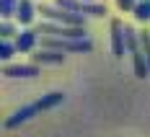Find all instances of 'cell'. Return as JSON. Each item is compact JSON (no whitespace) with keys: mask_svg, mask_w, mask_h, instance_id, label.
<instances>
[{"mask_svg":"<svg viewBox=\"0 0 150 137\" xmlns=\"http://www.w3.org/2000/svg\"><path fill=\"white\" fill-rule=\"evenodd\" d=\"M86 3H91V0H86Z\"/></svg>","mask_w":150,"mask_h":137,"instance_id":"cell-19","label":"cell"},{"mask_svg":"<svg viewBox=\"0 0 150 137\" xmlns=\"http://www.w3.org/2000/svg\"><path fill=\"white\" fill-rule=\"evenodd\" d=\"M18 49V47H13V44H8V42H3L0 44V60H11L13 57V52Z\"/></svg>","mask_w":150,"mask_h":137,"instance_id":"cell-15","label":"cell"},{"mask_svg":"<svg viewBox=\"0 0 150 137\" xmlns=\"http://www.w3.org/2000/svg\"><path fill=\"white\" fill-rule=\"evenodd\" d=\"M16 18H18L23 26H29L31 21H34V5H31L29 0H18V8H16Z\"/></svg>","mask_w":150,"mask_h":137,"instance_id":"cell-8","label":"cell"},{"mask_svg":"<svg viewBox=\"0 0 150 137\" xmlns=\"http://www.w3.org/2000/svg\"><path fill=\"white\" fill-rule=\"evenodd\" d=\"M117 5H119L122 11H135L137 3H135V0H117Z\"/></svg>","mask_w":150,"mask_h":137,"instance_id":"cell-17","label":"cell"},{"mask_svg":"<svg viewBox=\"0 0 150 137\" xmlns=\"http://www.w3.org/2000/svg\"><path fill=\"white\" fill-rule=\"evenodd\" d=\"M16 8H18L16 0H3V3H0V13H3V18H11V16L16 13Z\"/></svg>","mask_w":150,"mask_h":137,"instance_id":"cell-13","label":"cell"},{"mask_svg":"<svg viewBox=\"0 0 150 137\" xmlns=\"http://www.w3.org/2000/svg\"><path fill=\"white\" fill-rule=\"evenodd\" d=\"M39 31H44V34H54V36H62V39H83L86 36V29H80V26H73V29H67V26H52V23H42Z\"/></svg>","mask_w":150,"mask_h":137,"instance_id":"cell-2","label":"cell"},{"mask_svg":"<svg viewBox=\"0 0 150 137\" xmlns=\"http://www.w3.org/2000/svg\"><path fill=\"white\" fill-rule=\"evenodd\" d=\"M140 44H142L145 60H148V65H150V31H142V34H140Z\"/></svg>","mask_w":150,"mask_h":137,"instance_id":"cell-14","label":"cell"},{"mask_svg":"<svg viewBox=\"0 0 150 137\" xmlns=\"http://www.w3.org/2000/svg\"><path fill=\"white\" fill-rule=\"evenodd\" d=\"M3 75H8V78H36L39 75V67L36 65H8L3 70Z\"/></svg>","mask_w":150,"mask_h":137,"instance_id":"cell-5","label":"cell"},{"mask_svg":"<svg viewBox=\"0 0 150 137\" xmlns=\"http://www.w3.org/2000/svg\"><path fill=\"white\" fill-rule=\"evenodd\" d=\"M34 44H36V31H21L18 34V39H16V47H18V52H31L34 49Z\"/></svg>","mask_w":150,"mask_h":137,"instance_id":"cell-7","label":"cell"},{"mask_svg":"<svg viewBox=\"0 0 150 137\" xmlns=\"http://www.w3.org/2000/svg\"><path fill=\"white\" fill-rule=\"evenodd\" d=\"M34 60H36V62H49V65H57V62L65 60V54H60L57 49H52V52H39V54H34Z\"/></svg>","mask_w":150,"mask_h":137,"instance_id":"cell-10","label":"cell"},{"mask_svg":"<svg viewBox=\"0 0 150 137\" xmlns=\"http://www.w3.org/2000/svg\"><path fill=\"white\" fill-rule=\"evenodd\" d=\"M62 93H47L44 98H39L36 101V106H39V111H44V109H52V106H57V104H62Z\"/></svg>","mask_w":150,"mask_h":137,"instance_id":"cell-9","label":"cell"},{"mask_svg":"<svg viewBox=\"0 0 150 137\" xmlns=\"http://www.w3.org/2000/svg\"><path fill=\"white\" fill-rule=\"evenodd\" d=\"M36 111H39V106H36V104H34V106H23V109H18L13 117L5 122V127H16V124H21V122H29V119L36 114Z\"/></svg>","mask_w":150,"mask_h":137,"instance_id":"cell-6","label":"cell"},{"mask_svg":"<svg viewBox=\"0 0 150 137\" xmlns=\"http://www.w3.org/2000/svg\"><path fill=\"white\" fill-rule=\"evenodd\" d=\"M42 13H44L47 18H52V21H65V23H73V26H80V23H83V18H80V16H75L73 11H60V8L42 5Z\"/></svg>","mask_w":150,"mask_h":137,"instance_id":"cell-4","label":"cell"},{"mask_svg":"<svg viewBox=\"0 0 150 137\" xmlns=\"http://www.w3.org/2000/svg\"><path fill=\"white\" fill-rule=\"evenodd\" d=\"M57 5H60V8H65V11H73V13L86 11V3H78V0H57Z\"/></svg>","mask_w":150,"mask_h":137,"instance_id":"cell-12","label":"cell"},{"mask_svg":"<svg viewBox=\"0 0 150 137\" xmlns=\"http://www.w3.org/2000/svg\"><path fill=\"white\" fill-rule=\"evenodd\" d=\"M83 13H91V16H106V8L104 5H93V3H86V11Z\"/></svg>","mask_w":150,"mask_h":137,"instance_id":"cell-16","label":"cell"},{"mask_svg":"<svg viewBox=\"0 0 150 137\" xmlns=\"http://www.w3.org/2000/svg\"><path fill=\"white\" fill-rule=\"evenodd\" d=\"M49 49H57V52H91V42L80 39V42H73V39H44L42 42Z\"/></svg>","mask_w":150,"mask_h":137,"instance_id":"cell-1","label":"cell"},{"mask_svg":"<svg viewBox=\"0 0 150 137\" xmlns=\"http://www.w3.org/2000/svg\"><path fill=\"white\" fill-rule=\"evenodd\" d=\"M135 18L137 21H150V0H142L135 5Z\"/></svg>","mask_w":150,"mask_h":137,"instance_id":"cell-11","label":"cell"},{"mask_svg":"<svg viewBox=\"0 0 150 137\" xmlns=\"http://www.w3.org/2000/svg\"><path fill=\"white\" fill-rule=\"evenodd\" d=\"M0 34H3V39H8V36H13V26H11L8 21H5V23L0 26Z\"/></svg>","mask_w":150,"mask_h":137,"instance_id":"cell-18","label":"cell"},{"mask_svg":"<svg viewBox=\"0 0 150 137\" xmlns=\"http://www.w3.org/2000/svg\"><path fill=\"white\" fill-rule=\"evenodd\" d=\"M124 44H127L124 26H122L119 18H114V21H111V47H114V57H124Z\"/></svg>","mask_w":150,"mask_h":137,"instance_id":"cell-3","label":"cell"}]
</instances>
